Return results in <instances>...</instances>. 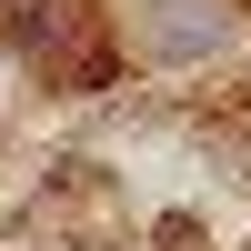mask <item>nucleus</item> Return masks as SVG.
Returning <instances> with one entry per match:
<instances>
[{
  "mask_svg": "<svg viewBox=\"0 0 251 251\" xmlns=\"http://www.w3.org/2000/svg\"><path fill=\"white\" fill-rule=\"evenodd\" d=\"M80 30H91V10H80V0H20V60H40V71H50V60H71Z\"/></svg>",
  "mask_w": 251,
  "mask_h": 251,
  "instance_id": "obj_1",
  "label": "nucleus"
},
{
  "mask_svg": "<svg viewBox=\"0 0 251 251\" xmlns=\"http://www.w3.org/2000/svg\"><path fill=\"white\" fill-rule=\"evenodd\" d=\"M0 10H20V0H0Z\"/></svg>",
  "mask_w": 251,
  "mask_h": 251,
  "instance_id": "obj_2",
  "label": "nucleus"
}]
</instances>
